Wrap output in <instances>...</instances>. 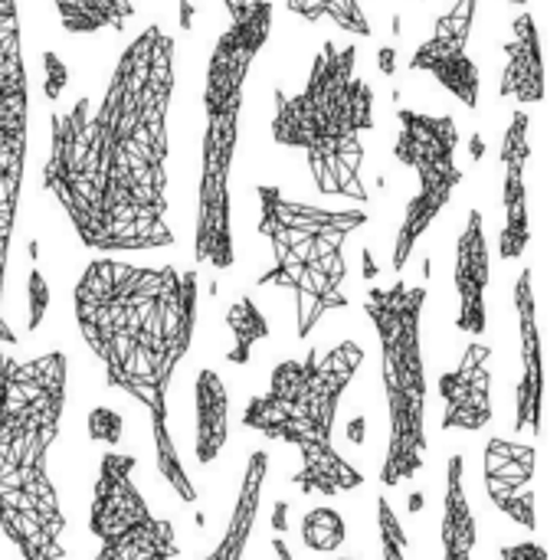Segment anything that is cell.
<instances>
[{"mask_svg":"<svg viewBox=\"0 0 560 560\" xmlns=\"http://www.w3.org/2000/svg\"><path fill=\"white\" fill-rule=\"evenodd\" d=\"M177 39L144 26L118 56L95 108L82 95L49 115L43 190L59 203L79 243L95 253L174 246L167 158Z\"/></svg>","mask_w":560,"mask_h":560,"instance_id":"cell-1","label":"cell"},{"mask_svg":"<svg viewBox=\"0 0 560 560\" xmlns=\"http://www.w3.org/2000/svg\"><path fill=\"white\" fill-rule=\"evenodd\" d=\"M197 302V269L135 266L108 256L92 259L72 292L85 348L102 364L105 384L148 410L158 472L184 505H197L200 495L171 433L167 390L194 345Z\"/></svg>","mask_w":560,"mask_h":560,"instance_id":"cell-2","label":"cell"},{"mask_svg":"<svg viewBox=\"0 0 560 560\" xmlns=\"http://www.w3.org/2000/svg\"><path fill=\"white\" fill-rule=\"evenodd\" d=\"M62 351H0V535L23 560L66 558V512L49 476V450L66 410Z\"/></svg>","mask_w":560,"mask_h":560,"instance_id":"cell-3","label":"cell"},{"mask_svg":"<svg viewBox=\"0 0 560 560\" xmlns=\"http://www.w3.org/2000/svg\"><path fill=\"white\" fill-rule=\"evenodd\" d=\"M364 364L358 341H341L328 351L312 348L305 358H289L272 368L269 387L249 397L243 427L285 443L299 453L292 486L302 495H348L364 486V472L335 446V420L341 397Z\"/></svg>","mask_w":560,"mask_h":560,"instance_id":"cell-4","label":"cell"},{"mask_svg":"<svg viewBox=\"0 0 560 560\" xmlns=\"http://www.w3.org/2000/svg\"><path fill=\"white\" fill-rule=\"evenodd\" d=\"M272 141L302 151L315 187L328 197L368 203L364 135L374 131V89L358 75V46L325 39L302 92L272 89Z\"/></svg>","mask_w":560,"mask_h":560,"instance_id":"cell-5","label":"cell"},{"mask_svg":"<svg viewBox=\"0 0 560 560\" xmlns=\"http://www.w3.org/2000/svg\"><path fill=\"white\" fill-rule=\"evenodd\" d=\"M223 10L230 13V26L217 36L203 75V148L194 220V262L217 272L236 262L230 177L246 79L272 36V0H223Z\"/></svg>","mask_w":560,"mask_h":560,"instance_id":"cell-6","label":"cell"},{"mask_svg":"<svg viewBox=\"0 0 560 560\" xmlns=\"http://www.w3.org/2000/svg\"><path fill=\"white\" fill-rule=\"evenodd\" d=\"M259 236L272 249V266L256 285L285 289L295 299V335L305 341L328 312L348 308L345 243L358 233L368 210H328L289 197L276 184H259Z\"/></svg>","mask_w":560,"mask_h":560,"instance_id":"cell-7","label":"cell"},{"mask_svg":"<svg viewBox=\"0 0 560 560\" xmlns=\"http://www.w3.org/2000/svg\"><path fill=\"white\" fill-rule=\"evenodd\" d=\"M423 308L427 289L371 285L364 312L381 341V371L387 397V456L381 466V486L400 489L413 482L427 466V361H423Z\"/></svg>","mask_w":560,"mask_h":560,"instance_id":"cell-8","label":"cell"},{"mask_svg":"<svg viewBox=\"0 0 560 560\" xmlns=\"http://www.w3.org/2000/svg\"><path fill=\"white\" fill-rule=\"evenodd\" d=\"M456 151H459V128L453 115H430L397 105L394 161L417 174V190L404 207V220L390 253V269L397 276L407 269L417 243L427 236V230L436 223V217L446 210L456 187L463 184Z\"/></svg>","mask_w":560,"mask_h":560,"instance_id":"cell-9","label":"cell"},{"mask_svg":"<svg viewBox=\"0 0 560 560\" xmlns=\"http://www.w3.org/2000/svg\"><path fill=\"white\" fill-rule=\"evenodd\" d=\"M135 456L108 450L98 463L89 505V532L98 541L92 560H177V532L148 509L135 486Z\"/></svg>","mask_w":560,"mask_h":560,"instance_id":"cell-10","label":"cell"},{"mask_svg":"<svg viewBox=\"0 0 560 560\" xmlns=\"http://www.w3.org/2000/svg\"><path fill=\"white\" fill-rule=\"evenodd\" d=\"M26 121L30 82L23 62L20 7L16 0H0V341L10 348L16 345V335L3 318V285L26 167Z\"/></svg>","mask_w":560,"mask_h":560,"instance_id":"cell-11","label":"cell"},{"mask_svg":"<svg viewBox=\"0 0 560 560\" xmlns=\"http://www.w3.org/2000/svg\"><path fill=\"white\" fill-rule=\"evenodd\" d=\"M476 10L479 0H456L436 23H433V36H427L417 52L410 56V69L413 72H427L433 75L450 95H456L469 112L479 108V89H482V75L476 59L469 56V39H472V26H476Z\"/></svg>","mask_w":560,"mask_h":560,"instance_id":"cell-12","label":"cell"},{"mask_svg":"<svg viewBox=\"0 0 560 560\" xmlns=\"http://www.w3.org/2000/svg\"><path fill=\"white\" fill-rule=\"evenodd\" d=\"M532 118L525 108L512 112L509 128L502 135V233H499V256L505 262H515L525 256L532 243V213H528V184H525V167L532 158V141H528Z\"/></svg>","mask_w":560,"mask_h":560,"instance_id":"cell-13","label":"cell"},{"mask_svg":"<svg viewBox=\"0 0 560 560\" xmlns=\"http://www.w3.org/2000/svg\"><path fill=\"white\" fill-rule=\"evenodd\" d=\"M535 469H538L535 446L502 440V436L486 443V459H482L486 492L492 505L525 532H538V512H535V492H532Z\"/></svg>","mask_w":560,"mask_h":560,"instance_id":"cell-14","label":"cell"},{"mask_svg":"<svg viewBox=\"0 0 560 560\" xmlns=\"http://www.w3.org/2000/svg\"><path fill=\"white\" fill-rule=\"evenodd\" d=\"M515 312H518V338H522V377L515 387V430L541 433L545 423V345L538 325V299H535V272L522 269L515 279Z\"/></svg>","mask_w":560,"mask_h":560,"instance_id":"cell-15","label":"cell"},{"mask_svg":"<svg viewBox=\"0 0 560 560\" xmlns=\"http://www.w3.org/2000/svg\"><path fill=\"white\" fill-rule=\"evenodd\" d=\"M440 394H443L440 427L446 433L486 430L492 423V348L486 341H472L463 351V361L440 377Z\"/></svg>","mask_w":560,"mask_h":560,"instance_id":"cell-16","label":"cell"},{"mask_svg":"<svg viewBox=\"0 0 560 560\" xmlns=\"http://www.w3.org/2000/svg\"><path fill=\"white\" fill-rule=\"evenodd\" d=\"M489 236H486V220L482 210H469L466 230L456 240V266H453V285L459 295V312H456V328L482 338L489 328V312H486V292H489Z\"/></svg>","mask_w":560,"mask_h":560,"instance_id":"cell-17","label":"cell"},{"mask_svg":"<svg viewBox=\"0 0 560 560\" xmlns=\"http://www.w3.org/2000/svg\"><path fill=\"white\" fill-rule=\"evenodd\" d=\"M502 98L522 105H538L545 98V52L535 13H518L512 23V39L505 43V69L499 82Z\"/></svg>","mask_w":560,"mask_h":560,"instance_id":"cell-18","label":"cell"},{"mask_svg":"<svg viewBox=\"0 0 560 560\" xmlns=\"http://www.w3.org/2000/svg\"><path fill=\"white\" fill-rule=\"evenodd\" d=\"M266 476H269V456L262 450H256L246 466H243V479H240V492L226 522V532L220 535V541L213 545V551L203 560H243L253 528L259 522V502H262V489H266Z\"/></svg>","mask_w":560,"mask_h":560,"instance_id":"cell-19","label":"cell"},{"mask_svg":"<svg viewBox=\"0 0 560 560\" xmlns=\"http://www.w3.org/2000/svg\"><path fill=\"white\" fill-rule=\"evenodd\" d=\"M440 541H443V560H472L479 545V522L466 495V459L459 453L446 459Z\"/></svg>","mask_w":560,"mask_h":560,"instance_id":"cell-20","label":"cell"},{"mask_svg":"<svg viewBox=\"0 0 560 560\" xmlns=\"http://www.w3.org/2000/svg\"><path fill=\"white\" fill-rule=\"evenodd\" d=\"M194 410H197V436L194 459L197 466H213L230 436V390L213 368H203L194 381Z\"/></svg>","mask_w":560,"mask_h":560,"instance_id":"cell-21","label":"cell"},{"mask_svg":"<svg viewBox=\"0 0 560 560\" xmlns=\"http://www.w3.org/2000/svg\"><path fill=\"white\" fill-rule=\"evenodd\" d=\"M59 26L69 36H92L98 30L121 33L125 23L135 16L131 0H52Z\"/></svg>","mask_w":560,"mask_h":560,"instance_id":"cell-22","label":"cell"},{"mask_svg":"<svg viewBox=\"0 0 560 560\" xmlns=\"http://www.w3.org/2000/svg\"><path fill=\"white\" fill-rule=\"evenodd\" d=\"M226 328L233 331V348H230L226 361L236 364V368L249 364L253 348H256L259 341L269 338V322H266V315L259 312V305H256L253 295H240V299L230 305V312H226Z\"/></svg>","mask_w":560,"mask_h":560,"instance_id":"cell-23","label":"cell"},{"mask_svg":"<svg viewBox=\"0 0 560 560\" xmlns=\"http://www.w3.org/2000/svg\"><path fill=\"white\" fill-rule=\"evenodd\" d=\"M285 7H289V13H295L308 23L331 20L335 26H341L345 33L361 36V39H368L374 33L364 16L361 0H285Z\"/></svg>","mask_w":560,"mask_h":560,"instance_id":"cell-24","label":"cell"},{"mask_svg":"<svg viewBox=\"0 0 560 560\" xmlns=\"http://www.w3.org/2000/svg\"><path fill=\"white\" fill-rule=\"evenodd\" d=\"M302 541L315 555H335L348 541V525L335 509H312L302 518Z\"/></svg>","mask_w":560,"mask_h":560,"instance_id":"cell-25","label":"cell"},{"mask_svg":"<svg viewBox=\"0 0 560 560\" xmlns=\"http://www.w3.org/2000/svg\"><path fill=\"white\" fill-rule=\"evenodd\" d=\"M377 541H381V558L384 560H410L407 558L410 538H407L404 522L394 512L387 495H377Z\"/></svg>","mask_w":560,"mask_h":560,"instance_id":"cell-26","label":"cell"},{"mask_svg":"<svg viewBox=\"0 0 560 560\" xmlns=\"http://www.w3.org/2000/svg\"><path fill=\"white\" fill-rule=\"evenodd\" d=\"M46 308H49V282H46L43 269L33 262L30 276H26V328L30 331H36L43 325Z\"/></svg>","mask_w":560,"mask_h":560,"instance_id":"cell-27","label":"cell"},{"mask_svg":"<svg viewBox=\"0 0 560 560\" xmlns=\"http://www.w3.org/2000/svg\"><path fill=\"white\" fill-rule=\"evenodd\" d=\"M89 440L105 443V446H118L121 443V417L112 407L89 410Z\"/></svg>","mask_w":560,"mask_h":560,"instance_id":"cell-28","label":"cell"},{"mask_svg":"<svg viewBox=\"0 0 560 560\" xmlns=\"http://www.w3.org/2000/svg\"><path fill=\"white\" fill-rule=\"evenodd\" d=\"M43 92H46V98L49 102H59V95L66 92V85H69V66L52 52V49H46L43 52Z\"/></svg>","mask_w":560,"mask_h":560,"instance_id":"cell-29","label":"cell"},{"mask_svg":"<svg viewBox=\"0 0 560 560\" xmlns=\"http://www.w3.org/2000/svg\"><path fill=\"white\" fill-rule=\"evenodd\" d=\"M502 560H551L548 548L541 541H518V545H502Z\"/></svg>","mask_w":560,"mask_h":560,"instance_id":"cell-30","label":"cell"},{"mask_svg":"<svg viewBox=\"0 0 560 560\" xmlns=\"http://www.w3.org/2000/svg\"><path fill=\"white\" fill-rule=\"evenodd\" d=\"M377 69H381V75H394L397 72V49L394 46H381L377 49Z\"/></svg>","mask_w":560,"mask_h":560,"instance_id":"cell-31","label":"cell"},{"mask_svg":"<svg viewBox=\"0 0 560 560\" xmlns=\"http://www.w3.org/2000/svg\"><path fill=\"white\" fill-rule=\"evenodd\" d=\"M272 532L276 535H289V502L285 499H279L272 505Z\"/></svg>","mask_w":560,"mask_h":560,"instance_id":"cell-32","label":"cell"},{"mask_svg":"<svg viewBox=\"0 0 560 560\" xmlns=\"http://www.w3.org/2000/svg\"><path fill=\"white\" fill-rule=\"evenodd\" d=\"M368 420L364 417H354L351 423H348V440L354 443V446H364V440H368Z\"/></svg>","mask_w":560,"mask_h":560,"instance_id":"cell-33","label":"cell"},{"mask_svg":"<svg viewBox=\"0 0 560 560\" xmlns=\"http://www.w3.org/2000/svg\"><path fill=\"white\" fill-rule=\"evenodd\" d=\"M272 555H276V560H292V548L285 545V538H282V535H276V538H272ZM338 560H361V558H338Z\"/></svg>","mask_w":560,"mask_h":560,"instance_id":"cell-34","label":"cell"},{"mask_svg":"<svg viewBox=\"0 0 560 560\" xmlns=\"http://www.w3.org/2000/svg\"><path fill=\"white\" fill-rule=\"evenodd\" d=\"M361 259H364V279H368V282H374V279H377V266H374L371 249H361Z\"/></svg>","mask_w":560,"mask_h":560,"instance_id":"cell-35","label":"cell"},{"mask_svg":"<svg viewBox=\"0 0 560 560\" xmlns=\"http://www.w3.org/2000/svg\"><path fill=\"white\" fill-rule=\"evenodd\" d=\"M190 16H194L190 0H180V26H184V30H190Z\"/></svg>","mask_w":560,"mask_h":560,"instance_id":"cell-36","label":"cell"},{"mask_svg":"<svg viewBox=\"0 0 560 560\" xmlns=\"http://www.w3.org/2000/svg\"><path fill=\"white\" fill-rule=\"evenodd\" d=\"M482 151H486V144H482V138L476 135V138H472V158L479 161V158H482Z\"/></svg>","mask_w":560,"mask_h":560,"instance_id":"cell-37","label":"cell"},{"mask_svg":"<svg viewBox=\"0 0 560 560\" xmlns=\"http://www.w3.org/2000/svg\"><path fill=\"white\" fill-rule=\"evenodd\" d=\"M420 509H423V495L413 492V495H410V512H420Z\"/></svg>","mask_w":560,"mask_h":560,"instance_id":"cell-38","label":"cell"},{"mask_svg":"<svg viewBox=\"0 0 560 560\" xmlns=\"http://www.w3.org/2000/svg\"><path fill=\"white\" fill-rule=\"evenodd\" d=\"M509 3H515V7H525L528 0H509Z\"/></svg>","mask_w":560,"mask_h":560,"instance_id":"cell-39","label":"cell"}]
</instances>
